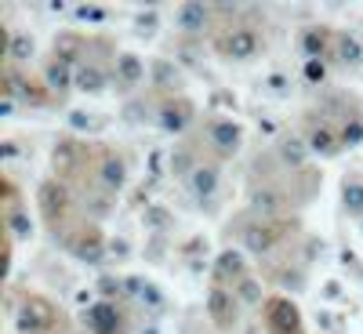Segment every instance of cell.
<instances>
[{
  "label": "cell",
  "instance_id": "cell-1",
  "mask_svg": "<svg viewBox=\"0 0 363 334\" xmlns=\"http://www.w3.org/2000/svg\"><path fill=\"white\" fill-rule=\"evenodd\" d=\"M18 334H44L51 323H55V313L44 298H29L26 306L18 309Z\"/></svg>",
  "mask_w": 363,
  "mask_h": 334
},
{
  "label": "cell",
  "instance_id": "cell-2",
  "mask_svg": "<svg viewBox=\"0 0 363 334\" xmlns=\"http://www.w3.org/2000/svg\"><path fill=\"white\" fill-rule=\"evenodd\" d=\"M258 48H262V37L255 33V29H233V33H225V37L218 40V51H222L225 58H236V62L251 58Z\"/></svg>",
  "mask_w": 363,
  "mask_h": 334
},
{
  "label": "cell",
  "instance_id": "cell-3",
  "mask_svg": "<svg viewBox=\"0 0 363 334\" xmlns=\"http://www.w3.org/2000/svg\"><path fill=\"white\" fill-rule=\"evenodd\" d=\"M265 316H269V327L277 330V334H298V330H301L298 306H294V301H287V298H272L269 309H265Z\"/></svg>",
  "mask_w": 363,
  "mask_h": 334
},
{
  "label": "cell",
  "instance_id": "cell-4",
  "mask_svg": "<svg viewBox=\"0 0 363 334\" xmlns=\"http://www.w3.org/2000/svg\"><path fill=\"white\" fill-rule=\"evenodd\" d=\"M189 116H193V106L189 102H164L160 113H157V124L167 131V135H182L189 124Z\"/></svg>",
  "mask_w": 363,
  "mask_h": 334
},
{
  "label": "cell",
  "instance_id": "cell-5",
  "mask_svg": "<svg viewBox=\"0 0 363 334\" xmlns=\"http://www.w3.org/2000/svg\"><path fill=\"white\" fill-rule=\"evenodd\" d=\"M84 323L95 330V334H116V327H120V313H116L113 301H99V306H91V309L84 313Z\"/></svg>",
  "mask_w": 363,
  "mask_h": 334
},
{
  "label": "cell",
  "instance_id": "cell-6",
  "mask_svg": "<svg viewBox=\"0 0 363 334\" xmlns=\"http://www.w3.org/2000/svg\"><path fill=\"white\" fill-rule=\"evenodd\" d=\"M211 145H215L222 157H233L240 149V128L233 120H215V124H211Z\"/></svg>",
  "mask_w": 363,
  "mask_h": 334
},
{
  "label": "cell",
  "instance_id": "cell-7",
  "mask_svg": "<svg viewBox=\"0 0 363 334\" xmlns=\"http://www.w3.org/2000/svg\"><path fill=\"white\" fill-rule=\"evenodd\" d=\"M233 298H229V291L225 287H211L207 291V313H211V320H215L222 330H229L233 327Z\"/></svg>",
  "mask_w": 363,
  "mask_h": 334
},
{
  "label": "cell",
  "instance_id": "cell-8",
  "mask_svg": "<svg viewBox=\"0 0 363 334\" xmlns=\"http://www.w3.org/2000/svg\"><path fill=\"white\" fill-rule=\"evenodd\" d=\"M272 244H277V229L269 222H255L244 229V247L251 255H265V251H272Z\"/></svg>",
  "mask_w": 363,
  "mask_h": 334
},
{
  "label": "cell",
  "instance_id": "cell-9",
  "mask_svg": "<svg viewBox=\"0 0 363 334\" xmlns=\"http://www.w3.org/2000/svg\"><path fill=\"white\" fill-rule=\"evenodd\" d=\"M69 196H66V186H58V182H44L40 186V211L44 218H58L66 211Z\"/></svg>",
  "mask_w": 363,
  "mask_h": 334
},
{
  "label": "cell",
  "instance_id": "cell-10",
  "mask_svg": "<svg viewBox=\"0 0 363 334\" xmlns=\"http://www.w3.org/2000/svg\"><path fill=\"white\" fill-rule=\"evenodd\" d=\"M73 87L84 91V95H99V91H106V73H102L99 66L84 62V66L77 69V77H73Z\"/></svg>",
  "mask_w": 363,
  "mask_h": 334
},
{
  "label": "cell",
  "instance_id": "cell-11",
  "mask_svg": "<svg viewBox=\"0 0 363 334\" xmlns=\"http://www.w3.org/2000/svg\"><path fill=\"white\" fill-rule=\"evenodd\" d=\"M189 189L203 200V196H215L218 193V171L211 167V164H200L193 174H189Z\"/></svg>",
  "mask_w": 363,
  "mask_h": 334
},
{
  "label": "cell",
  "instance_id": "cell-12",
  "mask_svg": "<svg viewBox=\"0 0 363 334\" xmlns=\"http://www.w3.org/2000/svg\"><path fill=\"white\" fill-rule=\"evenodd\" d=\"M280 160H284L287 167H301V164L309 160V142L298 138V135H287V138L280 142Z\"/></svg>",
  "mask_w": 363,
  "mask_h": 334
},
{
  "label": "cell",
  "instance_id": "cell-13",
  "mask_svg": "<svg viewBox=\"0 0 363 334\" xmlns=\"http://www.w3.org/2000/svg\"><path fill=\"white\" fill-rule=\"evenodd\" d=\"M215 277L218 280H233L236 277V284H240V280L247 277V272H244V255H240V251H222L218 255V265H215Z\"/></svg>",
  "mask_w": 363,
  "mask_h": 334
},
{
  "label": "cell",
  "instance_id": "cell-14",
  "mask_svg": "<svg viewBox=\"0 0 363 334\" xmlns=\"http://www.w3.org/2000/svg\"><path fill=\"white\" fill-rule=\"evenodd\" d=\"M174 22L186 29V33H200V29L207 26V8L203 4H182L174 11Z\"/></svg>",
  "mask_w": 363,
  "mask_h": 334
},
{
  "label": "cell",
  "instance_id": "cell-15",
  "mask_svg": "<svg viewBox=\"0 0 363 334\" xmlns=\"http://www.w3.org/2000/svg\"><path fill=\"white\" fill-rule=\"evenodd\" d=\"M8 91L11 95H18V99H26V102H33V106H44V91L37 87V84H29V80H22V73H15V69H8Z\"/></svg>",
  "mask_w": 363,
  "mask_h": 334
},
{
  "label": "cell",
  "instance_id": "cell-16",
  "mask_svg": "<svg viewBox=\"0 0 363 334\" xmlns=\"http://www.w3.org/2000/svg\"><path fill=\"white\" fill-rule=\"evenodd\" d=\"M327 29H320V26H309V29H301V37H298V48L306 51V58H320L323 51H327Z\"/></svg>",
  "mask_w": 363,
  "mask_h": 334
},
{
  "label": "cell",
  "instance_id": "cell-17",
  "mask_svg": "<svg viewBox=\"0 0 363 334\" xmlns=\"http://www.w3.org/2000/svg\"><path fill=\"white\" fill-rule=\"evenodd\" d=\"M73 255L80 258V262H102V240H99V233H80L77 240H73Z\"/></svg>",
  "mask_w": 363,
  "mask_h": 334
},
{
  "label": "cell",
  "instance_id": "cell-18",
  "mask_svg": "<svg viewBox=\"0 0 363 334\" xmlns=\"http://www.w3.org/2000/svg\"><path fill=\"white\" fill-rule=\"evenodd\" d=\"M338 145H342V138H335V131H330L327 124L313 128V135H309V149H313V153H320V157H335V153H338Z\"/></svg>",
  "mask_w": 363,
  "mask_h": 334
},
{
  "label": "cell",
  "instance_id": "cell-19",
  "mask_svg": "<svg viewBox=\"0 0 363 334\" xmlns=\"http://www.w3.org/2000/svg\"><path fill=\"white\" fill-rule=\"evenodd\" d=\"M44 80H48V87L51 91H58V95H66L69 91V84H73V77H69V62H62V58H51V66H48V73H44Z\"/></svg>",
  "mask_w": 363,
  "mask_h": 334
},
{
  "label": "cell",
  "instance_id": "cell-20",
  "mask_svg": "<svg viewBox=\"0 0 363 334\" xmlns=\"http://www.w3.org/2000/svg\"><path fill=\"white\" fill-rule=\"evenodd\" d=\"M124 178H128V167H124V160H120V157H109L102 164V189L106 193H116L120 186H124Z\"/></svg>",
  "mask_w": 363,
  "mask_h": 334
},
{
  "label": "cell",
  "instance_id": "cell-21",
  "mask_svg": "<svg viewBox=\"0 0 363 334\" xmlns=\"http://www.w3.org/2000/svg\"><path fill=\"white\" fill-rule=\"evenodd\" d=\"M116 77L124 80V84H138V80L145 77L142 58H138V55H120V58H116Z\"/></svg>",
  "mask_w": 363,
  "mask_h": 334
},
{
  "label": "cell",
  "instance_id": "cell-22",
  "mask_svg": "<svg viewBox=\"0 0 363 334\" xmlns=\"http://www.w3.org/2000/svg\"><path fill=\"white\" fill-rule=\"evenodd\" d=\"M51 160H55V171H73V167H77V160H80V145H77V142H62V145H55Z\"/></svg>",
  "mask_w": 363,
  "mask_h": 334
},
{
  "label": "cell",
  "instance_id": "cell-23",
  "mask_svg": "<svg viewBox=\"0 0 363 334\" xmlns=\"http://www.w3.org/2000/svg\"><path fill=\"white\" fill-rule=\"evenodd\" d=\"M335 44H338V58H342V62H345V66H356V62H359V58H363V48H359V40H356V37H349V33H342V37H338Z\"/></svg>",
  "mask_w": 363,
  "mask_h": 334
},
{
  "label": "cell",
  "instance_id": "cell-24",
  "mask_svg": "<svg viewBox=\"0 0 363 334\" xmlns=\"http://www.w3.org/2000/svg\"><path fill=\"white\" fill-rule=\"evenodd\" d=\"M251 211H258V215H277V211H280V196L272 189H258L251 196Z\"/></svg>",
  "mask_w": 363,
  "mask_h": 334
},
{
  "label": "cell",
  "instance_id": "cell-25",
  "mask_svg": "<svg viewBox=\"0 0 363 334\" xmlns=\"http://www.w3.org/2000/svg\"><path fill=\"white\" fill-rule=\"evenodd\" d=\"M8 55L15 58V62H29V58H33V37L15 33V37H11V48H8Z\"/></svg>",
  "mask_w": 363,
  "mask_h": 334
},
{
  "label": "cell",
  "instance_id": "cell-26",
  "mask_svg": "<svg viewBox=\"0 0 363 334\" xmlns=\"http://www.w3.org/2000/svg\"><path fill=\"white\" fill-rule=\"evenodd\" d=\"M345 207L352 211V215L363 211V182H345Z\"/></svg>",
  "mask_w": 363,
  "mask_h": 334
},
{
  "label": "cell",
  "instance_id": "cell-27",
  "mask_svg": "<svg viewBox=\"0 0 363 334\" xmlns=\"http://www.w3.org/2000/svg\"><path fill=\"white\" fill-rule=\"evenodd\" d=\"M301 77H306L309 84H323V80H327V66L320 62V58H306V66H301Z\"/></svg>",
  "mask_w": 363,
  "mask_h": 334
},
{
  "label": "cell",
  "instance_id": "cell-28",
  "mask_svg": "<svg viewBox=\"0 0 363 334\" xmlns=\"http://www.w3.org/2000/svg\"><path fill=\"white\" fill-rule=\"evenodd\" d=\"M171 171H174V174H193V171H196L189 149H174V153H171Z\"/></svg>",
  "mask_w": 363,
  "mask_h": 334
},
{
  "label": "cell",
  "instance_id": "cell-29",
  "mask_svg": "<svg viewBox=\"0 0 363 334\" xmlns=\"http://www.w3.org/2000/svg\"><path fill=\"white\" fill-rule=\"evenodd\" d=\"M167 222H171V215L164 207H145V226L149 229H167Z\"/></svg>",
  "mask_w": 363,
  "mask_h": 334
},
{
  "label": "cell",
  "instance_id": "cell-30",
  "mask_svg": "<svg viewBox=\"0 0 363 334\" xmlns=\"http://www.w3.org/2000/svg\"><path fill=\"white\" fill-rule=\"evenodd\" d=\"M8 222H11V233H15L18 240H26L29 233H33V222H29L22 211H11V218H8Z\"/></svg>",
  "mask_w": 363,
  "mask_h": 334
},
{
  "label": "cell",
  "instance_id": "cell-31",
  "mask_svg": "<svg viewBox=\"0 0 363 334\" xmlns=\"http://www.w3.org/2000/svg\"><path fill=\"white\" fill-rule=\"evenodd\" d=\"M153 73H157V84H174V77H178V69L171 66V62H164V58H157V62H153Z\"/></svg>",
  "mask_w": 363,
  "mask_h": 334
},
{
  "label": "cell",
  "instance_id": "cell-32",
  "mask_svg": "<svg viewBox=\"0 0 363 334\" xmlns=\"http://www.w3.org/2000/svg\"><path fill=\"white\" fill-rule=\"evenodd\" d=\"M240 298H244V301H251V306H255V301H262V287L251 280V277H244V280H240Z\"/></svg>",
  "mask_w": 363,
  "mask_h": 334
},
{
  "label": "cell",
  "instance_id": "cell-33",
  "mask_svg": "<svg viewBox=\"0 0 363 334\" xmlns=\"http://www.w3.org/2000/svg\"><path fill=\"white\" fill-rule=\"evenodd\" d=\"M342 142L345 145H359L363 142V120H352V124L342 128Z\"/></svg>",
  "mask_w": 363,
  "mask_h": 334
},
{
  "label": "cell",
  "instance_id": "cell-34",
  "mask_svg": "<svg viewBox=\"0 0 363 334\" xmlns=\"http://www.w3.org/2000/svg\"><path fill=\"white\" fill-rule=\"evenodd\" d=\"M99 287H102V294H106V298H113V294L124 291V284H120L116 277H102V284H99Z\"/></svg>",
  "mask_w": 363,
  "mask_h": 334
},
{
  "label": "cell",
  "instance_id": "cell-35",
  "mask_svg": "<svg viewBox=\"0 0 363 334\" xmlns=\"http://www.w3.org/2000/svg\"><path fill=\"white\" fill-rule=\"evenodd\" d=\"M77 15H80V18H87V22H102V15H106V11H102V8H95V4H91V8L84 4Z\"/></svg>",
  "mask_w": 363,
  "mask_h": 334
},
{
  "label": "cell",
  "instance_id": "cell-36",
  "mask_svg": "<svg viewBox=\"0 0 363 334\" xmlns=\"http://www.w3.org/2000/svg\"><path fill=\"white\" fill-rule=\"evenodd\" d=\"M265 84H269L272 91H280V95H284V91H287V80H284V73H272V77H269Z\"/></svg>",
  "mask_w": 363,
  "mask_h": 334
},
{
  "label": "cell",
  "instance_id": "cell-37",
  "mask_svg": "<svg viewBox=\"0 0 363 334\" xmlns=\"http://www.w3.org/2000/svg\"><path fill=\"white\" fill-rule=\"evenodd\" d=\"M73 128H95V120L84 116V113H73Z\"/></svg>",
  "mask_w": 363,
  "mask_h": 334
},
{
  "label": "cell",
  "instance_id": "cell-38",
  "mask_svg": "<svg viewBox=\"0 0 363 334\" xmlns=\"http://www.w3.org/2000/svg\"><path fill=\"white\" fill-rule=\"evenodd\" d=\"M153 26H157V15H142V18H138V29H142V33H149Z\"/></svg>",
  "mask_w": 363,
  "mask_h": 334
},
{
  "label": "cell",
  "instance_id": "cell-39",
  "mask_svg": "<svg viewBox=\"0 0 363 334\" xmlns=\"http://www.w3.org/2000/svg\"><path fill=\"white\" fill-rule=\"evenodd\" d=\"M109 251H113V255H128V244H124V240H113Z\"/></svg>",
  "mask_w": 363,
  "mask_h": 334
}]
</instances>
